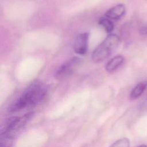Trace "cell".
Here are the masks:
<instances>
[{
	"label": "cell",
	"instance_id": "cell-8",
	"mask_svg": "<svg viewBox=\"0 0 147 147\" xmlns=\"http://www.w3.org/2000/svg\"><path fill=\"white\" fill-rule=\"evenodd\" d=\"M147 87L146 82H141L137 84L131 90L130 94V98L131 100L136 99L139 98L144 92Z\"/></svg>",
	"mask_w": 147,
	"mask_h": 147
},
{
	"label": "cell",
	"instance_id": "cell-10",
	"mask_svg": "<svg viewBox=\"0 0 147 147\" xmlns=\"http://www.w3.org/2000/svg\"><path fill=\"white\" fill-rule=\"evenodd\" d=\"M129 140L126 138H123L116 141L110 147H129Z\"/></svg>",
	"mask_w": 147,
	"mask_h": 147
},
{
	"label": "cell",
	"instance_id": "cell-1",
	"mask_svg": "<svg viewBox=\"0 0 147 147\" xmlns=\"http://www.w3.org/2000/svg\"><path fill=\"white\" fill-rule=\"evenodd\" d=\"M47 92V88L44 84L40 82H34L10 105L8 111L14 113L35 106L44 98Z\"/></svg>",
	"mask_w": 147,
	"mask_h": 147
},
{
	"label": "cell",
	"instance_id": "cell-5",
	"mask_svg": "<svg viewBox=\"0 0 147 147\" xmlns=\"http://www.w3.org/2000/svg\"><path fill=\"white\" fill-rule=\"evenodd\" d=\"M89 34L87 32L82 33L77 36L75 38L74 49L77 54L83 55H85L88 49Z\"/></svg>",
	"mask_w": 147,
	"mask_h": 147
},
{
	"label": "cell",
	"instance_id": "cell-2",
	"mask_svg": "<svg viewBox=\"0 0 147 147\" xmlns=\"http://www.w3.org/2000/svg\"><path fill=\"white\" fill-rule=\"evenodd\" d=\"M32 115L33 113L30 112L20 117H13L7 119L1 126L0 138L14 140L16 134L26 125Z\"/></svg>",
	"mask_w": 147,
	"mask_h": 147
},
{
	"label": "cell",
	"instance_id": "cell-11",
	"mask_svg": "<svg viewBox=\"0 0 147 147\" xmlns=\"http://www.w3.org/2000/svg\"><path fill=\"white\" fill-rule=\"evenodd\" d=\"M139 107L141 110H145L147 109V98L140 103Z\"/></svg>",
	"mask_w": 147,
	"mask_h": 147
},
{
	"label": "cell",
	"instance_id": "cell-12",
	"mask_svg": "<svg viewBox=\"0 0 147 147\" xmlns=\"http://www.w3.org/2000/svg\"><path fill=\"white\" fill-rule=\"evenodd\" d=\"M140 32L141 34H147V25L143 26L140 29Z\"/></svg>",
	"mask_w": 147,
	"mask_h": 147
},
{
	"label": "cell",
	"instance_id": "cell-4",
	"mask_svg": "<svg viewBox=\"0 0 147 147\" xmlns=\"http://www.w3.org/2000/svg\"><path fill=\"white\" fill-rule=\"evenodd\" d=\"M81 62V59L78 57H74L68 59L57 69L55 73L56 78L62 79L71 75L79 66Z\"/></svg>",
	"mask_w": 147,
	"mask_h": 147
},
{
	"label": "cell",
	"instance_id": "cell-9",
	"mask_svg": "<svg viewBox=\"0 0 147 147\" xmlns=\"http://www.w3.org/2000/svg\"><path fill=\"white\" fill-rule=\"evenodd\" d=\"M99 24L107 33H111L114 29V24L113 22L111 20L106 17H102L99 21Z\"/></svg>",
	"mask_w": 147,
	"mask_h": 147
},
{
	"label": "cell",
	"instance_id": "cell-13",
	"mask_svg": "<svg viewBox=\"0 0 147 147\" xmlns=\"http://www.w3.org/2000/svg\"><path fill=\"white\" fill-rule=\"evenodd\" d=\"M138 147H147V146H146V145H142L139 146Z\"/></svg>",
	"mask_w": 147,
	"mask_h": 147
},
{
	"label": "cell",
	"instance_id": "cell-6",
	"mask_svg": "<svg viewBox=\"0 0 147 147\" xmlns=\"http://www.w3.org/2000/svg\"><path fill=\"white\" fill-rule=\"evenodd\" d=\"M126 8L124 5L118 4L110 9L105 14V17L112 20H117L121 18L125 13Z\"/></svg>",
	"mask_w": 147,
	"mask_h": 147
},
{
	"label": "cell",
	"instance_id": "cell-3",
	"mask_svg": "<svg viewBox=\"0 0 147 147\" xmlns=\"http://www.w3.org/2000/svg\"><path fill=\"white\" fill-rule=\"evenodd\" d=\"M119 41V37L117 35L109 34L94 51L92 54L93 61L99 63L107 59L117 48Z\"/></svg>",
	"mask_w": 147,
	"mask_h": 147
},
{
	"label": "cell",
	"instance_id": "cell-7",
	"mask_svg": "<svg viewBox=\"0 0 147 147\" xmlns=\"http://www.w3.org/2000/svg\"><path fill=\"white\" fill-rule=\"evenodd\" d=\"M124 58L122 56L117 55L111 58L106 65V70L108 72H113L116 70L123 62Z\"/></svg>",
	"mask_w": 147,
	"mask_h": 147
}]
</instances>
